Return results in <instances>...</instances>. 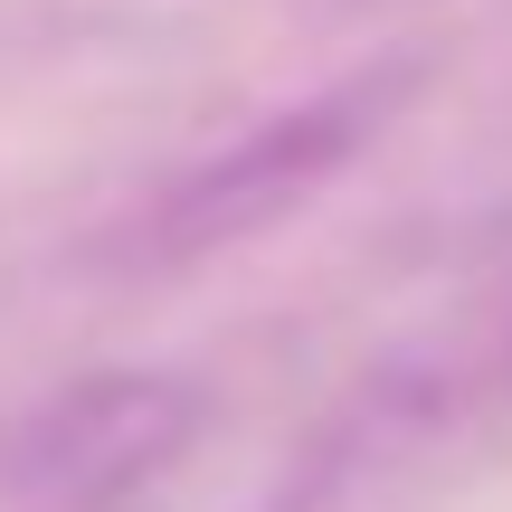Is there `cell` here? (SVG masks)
I'll use <instances>...</instances> for the list:
<instances>
[{
    "label": "cell",
    "instance_id": "obj_2",
    "mask_svg": "<svg viewBox=\"0 0 512 512\" xmlns=\"http://www.w3.org/2000/svg\"><path fill=\"white\" fill-rule=\"evenodd\" d=\"M209 389L181 370H86L48 389L10 437L19 512H143L200 456Z\"/></svg>",
    "mask_w": 512,
    "mask_h": 512
},
{
    "label": "cell",
    "instance_id": "obj_1",
    "mask_svg": "<svg viewBox=\"0 0 512 512\" xmlns=\"http://www.w3.org/2000/svg\"><path fill=\"white\" fill-rule=\"evenodd\" d=\"M437 76V48H370L351 67H332L323 86L266 105L247 133L209 143L200 162H181L171 181H152L124 219L105 228V266L124 275H181V266H209V256L285 228L294 209H313L408 105L427 95Z\"/></svg>",
    "mask_w": 512,
    "mask_h": 512
},
{
    "label": "cell",
    "instance_id": "obj_3",
    "mask_svg": "<svg viewBox=\"0 0 512 512\" xmlns=\"http://www.w3.org/2000/svg\"><path fill=\"white\" fill-rule=\"evenodd\" d=\"M323 29H380V19H408V10H427V0H304Z\"/></svg>",
    "mask_w": 512,
    "mask_h": 512
}]
</instances>
